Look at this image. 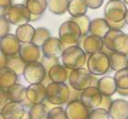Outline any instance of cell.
<instances>
[{
    "label": "cell",
    "mask_w": 128,
    "mask_h": 119,
    "mask_svg": "<svg viewBox=\"0 0 128 119\" xmlns=\"http://www.w3.org/2000/svg\"><path fill=\"white\" fill-rule=\"evenodd\" d=\"M12 1H14V0H12Z\"/></svg>",
    "instance_id": "obj_50"
},
{
    "label": "cell",
    "mask_w": 128,
    "mask_h": 119,
    "mask_svg": "<svg viewBox=\"0 0 128 119\" xmlns=\"http://www.w3.org/2000/svg\"><path fill=\"white\" fill-rule=\"evenodd\" d=\"M8 60V56H6L3 53H1V56H0V61H1V62H0V68L6 67Z\"/></svg>",
    "instance_id": "obj_44"
},
{
    "label": "cell",
    "mask_w": 128,
    "mask_h": 119,
    "mask_svg": "<svg viewBox=\"0 0 128 119\" xmlns=\"http://www.w3.org/2000/svg\"><path fill=\"white\" fill-rule=\"evenodd\" d=\"M26 6L31 15L41 16L48 5V0H26Z\"/></svg>",
    "instance_id": "obj_27"
},
{
    "label": "cell",
    "mask_w": 128,
    "mask_h": 119,
    "mask_svg": "<svg viewBox=\"0 0 128 119\" xmlns=\"http://www.w3.org/2000/svg\"><path fill=\"white\" fill-rule=\"evenodd\" d=\"M108 112L111 119H128V101L115 99Z\"/></svg>",
    "instance_id": "obj_18"
},
{
    "label": "cell",
    "mask_w": 128,
    "mask_h": 119,
    "mask_svg": "<svg viewBox=\"0 0 128 119\" xmlns=\"http://www.w3.org/2000/svg\"><path fill=\"white\" fill-rule=\"evenodd\" d=\"M123 1H124V3H126V5H128V0H123Z\"/></svg>",
    "instance_id": "obj_49"
},
{
    "label": "cell",
    "mask_w": 128,
    "mask_h": 119,
    "mask_svg": "<svg viewBox=\"0 0 128 119\" xmlns=\"http://www.w3.org/2000/svg\"><path fill=\"white\" fill-rule=\"evenodd\" d=\"M88 119H111L109 112L100 107L91 110Z\"/></svg>",
    "instance_id": "obj_35"
},
{
    "label": "cell",
    "mask_w": 128,
    "mask_h": 119,
    "mask_svg": "<svg viewBox=\"0 0 128 119\" xmlns=\"http://www.w3.org/2000/svg\"><path fill=\"white\" fill-rule=\"evenodd\" d=\"M88 6L84 0H70L68 12L72 17H80L85 16Z\"/></svg>",
    "instance_id": "obj_26"
},
{
    "label": "cell",
    "mask_w": 128,
    "mask_h": 119,
    "mask_svg": "<svg viewBox=\"0 0 128 119\" xmlns=\"http://www.w3.org/2000/svg\"><path fill=\"white\" fill-rule=\"evenodd\" d=\"M70 87L65 83H50L47 85V100L54 106L68 104Z\"/></svg>",
    "instance_id": "obj_5"
},
{
    "label": "cell",
    "mask_w": 128,
    "mask_h": 119,
    "mask_svg": "<svg viewBox=\"0 0 128 119\" xmlns=\"http://www.w3.org/2000/svg\"><path fill=\"white\" fill-rule=\"evenodd\" d=\"M26 66H27V63L20 57L19 55L8 56L6 67H8L11 70H13L18 76L23 75V72H24V69L26 67Z\"/></svg>",
    "instance_id": "obj_28"
},
{
    "label": "cell",
    "mask_w": 128,
    "mask_h": 119,
    "mask_svg": "<svg viewBox=\"0 0 128 119\" xmlns=\"http://www.w3.org/2000/svg\"><path fill=\"white\" fill-rule=\"evenodd\" d=\"M40 62L42 64L43 66H45L47 72H48L52 66H56V65H59L60 64L59 59L58 58H47V57H45L44 56H42V57H41Z\"/></svg>",
    "instance_id": "obj_37"
},
{
    "label": "cell",
    "mask_w": 128,
    "mask_h": 119,
    "mask_svg": "<svg viewBox=\"0 0 128 119\" xmlns=\"http://www.w3.org/2000/svg\"><path fill=\"white\" fill-rule=\"evenodd\" d=\"M84 1L88 8L91 9H98L104 4V0H84Z\"/></svg>",
    "instance_id": "obj_41"
},
{
    "label": "cell",
    "mask_w": 128,
    "mask_h": 119,
    "mask_svg": "<svg viewBox=\"0 0 128 119\" xmlns=\"http://www.w3.org/2000/svg\"><path fill=\"white\" fill-rule=\"evenodd\" d=\"M48 8L55 15H63L68 11L70 0H48Z\"/></svg>",
    "instance_id": "obj_29"
},
{
    "label": "cell",
    "mask_w": 128,
    "mask_h": 119,
    "mask_svg": "<svg viewBox=\"0 0 128 119\" xmlns=\"http://www.w3.org/2000/svg\"><path fill=\"white\" fill-rule=\"evenodd\" d=\"M12 0H0V14L1 16H6L9 8L13 5Z\"/></svg>",
    "instance_id": "obj_38"
},
{
    "label": "cell",
    "mask_w": 128,
    "mask_h": 119,
    "mask_svg": "<svg viewBox=\"0 0 128 119\" xmlns=\"http://www.w3.org/2000/svg\"><path fill=\"white\" fill-rule=\"evenodd\" d=\"M8 94L10 102L22 104L27 99V87L20 84H16L8 90Z\"/></svg>",
    "instance_id": "obj_25"
},
{
    "label": "cell",
    "mask_w": 128,
    "mask_h": 119,
    "mask_svg": "<svg viewBox=\"0 0 128 119\" xmlns=\"http://www.w3.org/2000/svg\"><path fill=\"white\" fill-rule=\"evenodd\" d=\"M110 29H111V27L106 19L97 17L91 21L89 33H91V35L104 38V36L107 34V32Z\"/></svg>",
    "instance_id": "obj_22"
},
{
    "label": "cell",
    "mask_w": 128,
    "mask_h": 119,
    "mask_svg": "<svg viewBox=\"0 0 128 119\" xmlns=\"http://www.w3.org/2000/svg\"><path fill=\"white\" fill-rule=\"evenodd\" d=\"M111 69L115 72H118L128 66V56L124 54L112 52L109 55Z\"/></svg>",
    "instance_id": "obj_24"
},
{
    "label": "cell",
    "mask_w": 128,
    "mask_h": 119,
    "mask_svg": "<svg viewBox=\"0 0 128 119\" xmlns=\"http://www.w3.org/2000/svg\"><path fill=\"white\" fill-rule=\"evenodd\" d=\"M21 45L22 44L18 39L16 35L8 34L5 37H1V41H0L1 53H3L6 56H16L19 54Z\"/></svg>",
    "instance_id": "obj_12"
},
{
    "label": "cell",
    "mask_w": 128,
    "mask_h": 119,
    "mask_svg": "<svg viewBox=\"0 0 128 119\" xmlns=\"http://www.w3.org/2000/svg\"><path fill=\"white\" fill-rule=\"evenodd\" d=\"M22 119H30V116H28V113H26V115L24 116V117Z\"/></svg>",
    "instance_id": "obj_47"
},
{
    "label": "cell",
    "mask_w": 128,
    "mask_h": 119,
    "mask_svg": "<svg viewBox=\"0 0 128 119\" xmlns=\"http://www.w3.org/2000/svg\"><path fill=\"white\" fill-rule=\"evenodd\" d=\"M48 76V72L45 66L40 62H32L27 64L23 72V77L28 84H38L42 83Z\"/></svg>",
    "instance_id": "obj_9"
},
{
    "label": "cell",
    "mask_w": 128,
    "mask_h": 119,
    "mask_svg": "<svg viewBox=\"0 0 128 119\" xmlns=\"http://www.w3.org/2000/svg\"><path fill=\"white\" fill-rule=\"evenodd\" d=\"M104 95L100 92L97 86H90L82 90L80 95V101L85 105L89 109H95L100 107Z\"/></svg>",
    "instance_id": "obj_11"
},
{
    "label": "cell",
    "mask_w": 128,
    "mask_h": 119,
    "mask_svg": "<svg viewBox=\"0 0 128 119\" xmlns=\"http://www.w3.org/2000/svg\"><path fill=\"white\" fill-rule=\"evenodd\" d=\"M27 99L32 105L43 104L47 99V86L42 83L30 85L27 87Z\"/></svg>",
    "instance_id": "obj_16"
},
{
    "label": "cell",
    "mask_w": 128,
    "mask_h": 119,
    "mask_svg": "<svg viewBox=\"0 0 128 119\" xmlns=\"http://www.w3.org/2000/svg\"><path fill=\"white\" fill-rule=\"evenodd\" d=\"M104 46L112 52L128 56V35L119 29L111 28L104 37Z\"/></svg>",
    "instance_id": "obj_2"
},
{
    "label": "cell",
    "mask_w": 128,
    "mask_h": 119,
    "mask_svg": "<svg viewBox=\"0 0 128 119\" xmlns=\"http://www.w3.org/2000/svg\"><path fill=\"white\" fill-rule=\"evenodd\" d=\"M70 20H72L80 27V30H82V37H87L89 30H90V25H91L92 21L88 16L85 15V16H80V17H72Z\"/></svg>",
    "instance_id": "obj_33"
},
{
    "label": "cell",
    "mask_w": 128,
    "mask_h": 119,
    "mask_svg": "<svg viewBox=\"0 0 128 119\" xmlns=\"http://www.w3.org/2000/svg\"><path fill=\"white\" fill-rule=\"evenodd\" d=\"M72 72V69L67 68L63 65H56L52 66L48 71V77L51 80V82L54 83H65L67 80H69L70 74Z\"/></svg>",
    "instance_id": "obj_19"
},
{
    "label": "cell",
    "mask_w": 128,
    "mask_h": 119,
    "mask_svg": "<svg viewBox=\"0 0 128 119\" xmlns=\"http://www.w3.org/2000/svg\"><path fill=\"white\" fill-rule=\"evenodd\" d=\"M82 92L80 90H76L74 88H72V86H70V98L68 103H70L72 101L76 100H80V95H82Z\"/></svg>",
    "instance_id": "obj_39"
},
{
    "label": "cell",
    "mask_w": 128,
    "mask_h": 119,
    "mask_svg": "<svg viewBox=\"0 0 128 119\" xmlns=\"http://www.w3.org/2000/svg\"><path fill=\"white\" fill-rule=\"evenodd\" d=\"M26 113L25 106L16 102H8L1 108V116L5 117V119H22Z\"/></svg>",
    "instance_id": "obj_17"
},
{
    "label": "cell",
    "mask_w": 128,
    "mask_h": 119,
    "mask_svg": "<svg viewBox=\"0 0 128 119\" xmlns=\"http://www.w3.org/2000/svg\"><path fill=\"white\" fill-rule=\"evenodd\" d=\"M87 69L94 76H104L111 69L109 56L101 51L91 55L87 60Z\"/></svg>",
    "instance_id": "obj_6"
},
{
    "label": "cell",
    "mask_w": 128,
    "mask_h": 119,
    "mask_svg": "<svg viewBox=\"0 0 128 119\" xmlns=\"http://www.w3.org/2000/svg\"><path fill=\"white\" fill-rule=\"evenodd\" d=\"M126 25H128V9H127V12H126Z\"/></svg>",
    "instance_id": "obj_48"
},
{
    "label": "cell",
    "mask_w": 128,
    "mask_h": 119,
    "mask_svg": "<svg viewBox=\"0 0 128 119\" xmlns=\"http://www.w3.org/2000/svg\"><path fill=\"white\" fill-rule=\"evenodd\" d=\"M51 36L50 30L45 28V27H38V28H36V33H35V37L33 38L32 43H34L35 45L41 47L45 44L46 41Z\"/></svg>",
    "instance_id": "obj_31"
},
{
    "label": "cell",
    "mask_w": 128,
    "mask_h": 119,
    "mask_svg": "<svg viewBox=\"0 0 128 119\" xmlns=\"http://www.w3.org/2000/svg\"><path fill=\"white\" fill-rule=\"evenodd\" d=\"M41 49L38 45H35L34 43H25L22 44L19 56L27 64L32 62H40L43 54L41 53Z\"/></svg>",
    "instance_id": "obj_15"
},
{
    "label": "cell",
    "mask_w": 128,
    "mask_h": 119,
    "mask_svg": "<svg viewBox=\"0 0 128 119\" xmlns=\"http://www.w3.org/2000/svg\"><path fill=\"white\" fill-rule=\"evenodd\" d=\"M35 33H36V29L34 27L31 25L27 24L18 27L15 35L21 44H25V43H30L33 41Z\"/></svg>",
    "instance_id": "obj_23"
},
{
    "label": "cell",
    "mask_w": 128,
    "mask_h": 119,
    "mask_svg": "<svg viewBox=\"0 0 128 119\" xmlns=\"http://www.w3.org/2000/svg\"><path fill=\"white\" fill-rule=\"evenodd\" d=\"M65 112L68 119H88L91 109L80 100H76L67 104Z\"/></svg>",
    "instance_id": "obj_13"
},
{
    "label": "cell",
    "mask_w": 128,
    "mask_h": 119,
    "mask_svg": "<svg viewBox=\"0 0 128 119\" xmlns=\"http://www.w3.org/2000/svg\"><path fill=\"white\" fill-rule=\"evenodd\" d=\"M119 95H122V96H128V89H120L118 88L117 93Z\"/></svg>",
    "instance_id": "obj_45"
},
{
    "label": "cell",
    "mask_w": 128,
    "mask_h": 119,
    "mask_svg": "<svg viewBox=\"0 0 128 119\" xmlns=\"http://www.w3.org/2000/svg\"><path fill=\"white\" fill-rule=\"evenodd\" d=\"M0 25H1V29H0V35L1 37H5L6 35L9 34V30H10V23L8 20L6 16H1L0 17Z\"/></svg>",
    "instance_id": "obj_36"
},
{
    "label": "cell",
    "mask_w": 128,
    "mask_h": 119,
    "mask_svg": "<svg viewBox=\"0 0 128 119\" xmlns=\"http://www.w3.org/2000/svg\"><path fill=\"white\" fill-rule=\"evenodd\" d=\"M108 23H109V22H108ZM109 25H110V27H111V28L121 30L122 28H124V27L126 26V20H124V21L119 22V23H109Z\"/></svg>",
    "instance_id": "obj_43"
},
{
    "label": "cell",
    "mask_w": 128,
    "mask_h": 119,
    "mask_svg": "<svg viewBox=\"0 0 128 119\" xmlns=\"http://www.w3.org/2000/svg\"><path fill=\"white\" fill-rule=\"evenodd\" d=\"M97 88L100 90L102 95H106V96H112L115 93H117L118 90L114 77H101L97 84Z\"/></svg>",
    "instance_id": "obj_20"
},
{
    "label": "cell",
    "mask_w": 128,
    "mask_h": 119,
    "mask_svg": "<svg viewBox=\"0 0 128 119\" xmlns=\"http://www.w3.org/2000/svg\"><path fill=\"white\" fill-rule=\"evenodd\" d=\"M114 80L118 88L128 89V66L120 71L115 72Z\"/></svg>",
    "instance_id": "obj_32"
},
{
    "label": "cell",
    "mask_w": 128,
    "mask_h": 119,
    "mask_svg": "<svg viewBox=\"0 0 128 119\" xmlns=\"http://www.w3.org/2000/svg\"><path fill=\"white\" fill-rule=\"evenodd\" d=\"M126 4L122 0H110L104 6V18L109 23H119L126 20Z\"/></svg>",
    "instance_id": "obj_7"
},
{
    "label": "cell",
    "mask_w": 128,
    "mask_h": 119,
    "mask_svg": "<svg viewBox=\"0 0 128 119\" xmlns=\"http://www.w3.org/2000/svg\"><path fill=\"white\" fill-rule=\"evenodd\" d=\"M109 1H110V0H109Z\"/></svg>",
    "instance_id": "obj_51"
},
{
    "label": "cell",
    "mask_w": 128,
    "mask_h": 119,
    "mask_svg": "<svg viewBox=\"0 0 128 119\" xmlns=\"http://www.w3.org/2000/svg\"><path fill=\"white\" fill-rule=\"evenodd\" d=\"M65 45L60 38L51 37L45 42V44L41 46L43 56L47 58H58L62 56Z\"/></svg>",
    "instance_id": "obj_10"
},
{
    "label": "cell",
    "mask_w": 128,
    "mask_h": 119,
    "mask_svg": "<svg viewBox=\"0 0 128 119\" xmlns=\"http://www.w3.org/2000/svg\"><path fill=\"white\" fill-rule=\"evenodd\" d=\"M40 17V16H34V15H31V21H35V20H37V19H38Z\"/></svg>",
    "instance_id": "obj_46"
},
{
    "label": "cell",
    "mask_w": 128,
    "mask_h": 119,
    "mask_svg": "<svg viewBox=\"0 0 128 119\" xmlns=\"http://www.w3.org/2000/svg\"><path fill=\"white\" fill-rule=\"evenodd\" d=\"M47 119H68L66 116L65 109H63L62 106H55L52 109H50L48 113Z\"/></svg>",
    "instance_id": "obj_34"
},
{
    "label": "cell",
    "mask_w": 128,
    "mask_h": 119,
    "mask_svg": "<svg viewBox=\"0 0 128 119\" xmlns=\"http://www.w3.org/2000/svg\"><path fill=\"white\" fill-rule=\"evenodd\" d=\"M112 99L111 98V96H106V95H104L102 97V104L100 106V108L104 109L106 111H109L110 107L112 106Z\"/></svg>",
    "instance_id": "obj_40"
},
{
    "label": "cell",
    "mask_w": 128,
    "mask_h": 119,
    "mask_svg": "<svg viewBox=\"0 0 128 119\" xmlns=\"http://www.w3.org/2000/svg\"><path fill=\"white\" fill-rule=\"evenodd\" d=\"M18 76L8 67L0 68V88L8 91L16 84Z\"/></svg>",
    "instance_id": "obj_21"
},
{
    "label": "cell",
    "mask_w": 128,
    "mask_h": 119,
    "mask_svg": "<svg viewBox=\"0 0 128 119\" xmlns=\"http://www.w3.org/2000/svg\"><path fill=\"white\" fill-rule=\"evenodd\" d=\"M28 113L30 119H47L48 111L44 104H37L32 105Z\"/></svg>",
    "instance_id": "obj_30"
},
{
    "label": "cell",
    "mask_w": 128,
    "mask_h": 119,
    "mask_svg": "<svg viewBox=\"0 0 128 119\" xmlns=\"http://www.w3.org/2000/svg\"><path fill=\"white\" fill-rule=\"evenodd\" d=\"M60 39L64 43L66 47L70 45H79L82 37L80 27L72 20L65 21L59 28Z\"/></svg>",
    "instance_id": "obj_4"
},
{
    "label": "cell",
    "mask_w": 128,
    "mask_h": 119,
    "mask_svg": "<svg viewBox=\"0 0 128 119\" xmlns=\"http://www.w3.org/2000/svg\"><path fill=\"white\" fill-rule=\"evenodd\" d=\"M6 17L11 25L18 27L27 25L28 22L31 21V14L26 5L23 4H16L12 5L9 8Z\"/></svg>",
    "instance_id": "obj_8"
},
{
    "label": "cell",
    "mask_w": 128,
    "mask_h": 119,
    "mask_svg": "<svg viewBox=\"0 0 128 119\" xmlns=\"http://www.w3.org/2000/svg\"><path fill=\"white\" fill-rule=\"evenodd\" d=\"M8 102H10V100H9L8 91H6L4 89H0V106H1V108L3 106H5Z\"/></svg>",
    "instance_id": "obj_42"
},
{
    "label": "cell",
    "mask_w": 128,
    "mask_h": 119,
    "mask_svg": "<svg viewBox=\"0 0 128 119\" xmlns=\"http://www.w3.org/2000/svg\"><path fill=\"white\" fill-rule=\"evenodd\" d=\"M79 45L85 51L87 55L91 56L102 51L104 48V38L94 35H89L85 37H82Z\"/></svg>",
    "instance_id": "obj_14"
},
{
    "label": "cell",
    "mask_w": 128,
    "mask_h": 119,
    "mask_svg": "<svg viewBox=\"0 0 128 119\" xmlns=\"http://www.w3.org/2000/svg\"><path fill=\"white\" fill-rule=\"evenodd\" d=\"M87 54L80 45H70L66 47L62 56L63 66L67 68L74 70L82 68L86 63Z\"/></svg>",
    "instance_id": "obj_3"
},
{
    "label": "cell",
    "mask_w": 128,
    "mask_h": 119,
    "mask_svg": "<svg viewBox=\"0 0 128 119\" xmlns=\"http://www.w3.org/2000/svg\"><path fill=\"white\" fill-rule=\"evenodd\" d=\"M100 78L94 76L86 68H78L72 70L69 77L70 86L76 90H82L90 86H97Z\"/></svg>",
    "instance_id": "obj_1"
}]
</instances>
